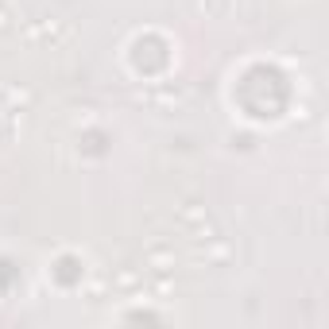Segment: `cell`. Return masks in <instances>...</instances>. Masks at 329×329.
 <instances>
[]
</instances>
